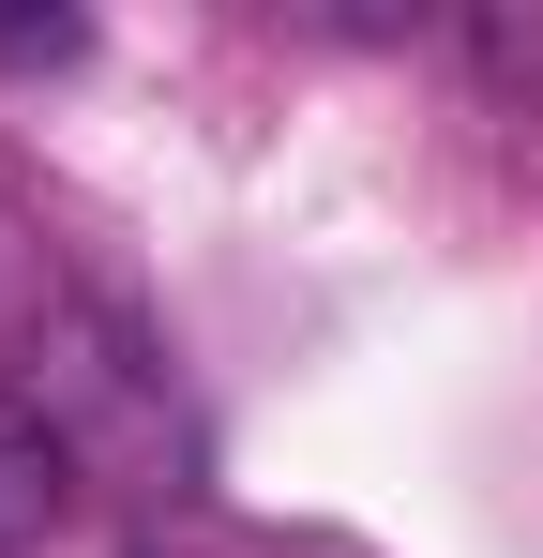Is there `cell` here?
I'll use <instances>...</instances> for the list:
<instances>
[{
  "mask_svg": "<svg viewBox=\"0 0 543 558\" xmlns=\"http://www.w3.org/2000/svg\"><path fill=\"white\" fill-rule=\"evenodd\" d=\"M46 348H61V257H46V227L0 196V408L46 392Z\"/></svg>",
  "mask_w": 543,
  "mask_h": 558,
  "instance_id": "1",
  "label": "cell"
},
{
  "mask_svg": "<svg viewBox=\"0 0 543 558\" xmlns=\"http://www.w3.org/2000/svg\"><path fill=\"white\" fill-rule=\"evenodd\" d=\"M61 529H76V438L46 408H0V558L61 544Z\"/></svg>",
  "mask_w": 543,
  "mask_h": 558,
  "instance_id": "2",
  "label": "cell"
},
{
  "mask_svg": "<svg viewBox=\"0 0 543 558\" xmlns=\"http://www.w3.org/2000/svg\"><path fill=\"white\" fill-rule=\"evenodd\" d=\"M257 558H272V544H257Z\"/></svg>",
  "mask_w": 543,
  "mask_h": 558,
  "instance_id": "3",
  "label": "cell"
}]
</instances>
